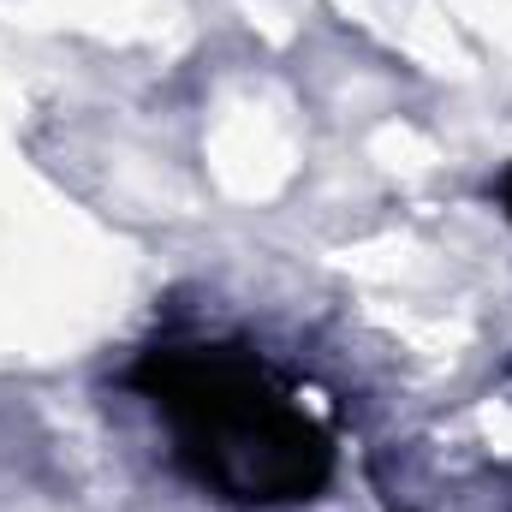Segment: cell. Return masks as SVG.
<instances>
[{
	"label": "cell",
	"mask_w": 512,
	"mask_h": 512,
	"mask_svg": "<svg viewBox=\"0 0 512 512\" xmlns=\"http://www.w3.org/2000/svg\"><path fill=\"white\" fill-rule=\"evenodd\" d=\"M495 191H501V209H507V221H512V167L501 173V185H495Z\"/></svg>",
	"instance_id": "obj_2"
},
{
	"label": "cell",
	"mask_w": 512,
	"mask_h": 512,
	"mask_svg": "<svg viewBox=\"0 0 512 512\" xmlns=\"http://www.w3.org/2000/svg\"><path fill=\"white\" fill-rule=\"evenodd\" d=\"M173 429L179 465L233 507H298L334 477V435L251 346H149L126 376Z\"/></svg>",
	"instance_id": "obj_1"
}]
</instances>
